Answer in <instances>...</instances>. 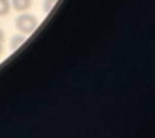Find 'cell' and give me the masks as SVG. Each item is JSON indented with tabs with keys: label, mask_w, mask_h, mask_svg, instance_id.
<instances>
[{
	"label": "cell",
	"mask_w": 155,
	"mask_h": 138,
	"mask_svg": "<svg viewBox=\"0 0 155 138\" xmlns=\"http://www.w3.org/2000/svg\"><path fill=\"white\" fill-rule=\"evenodd\" d=\"M25 40H26V36L25 35H15V36H13L11 38V40H10V48H11V50L14 51V50L18 49L19 46L24 43Z\"/></svg>",
	"instance_id": "2"
},
{
	"label": "cell",
	"mask_w": 155,
	"mask_h": 138,
	"mask_svg": "<svg viewBox=\"0 0 155 138\" xmlns=\"http://www.w3.org/2000/svg\"><path fill=\"white\" fill-rule=\"evenodd\" d=\"M3 43H5V34L2 32V30L0 29V55L3 52Z\"/></svg>",
	"instance_id": "6"
},
{
	"label": "cell",
	"mask_w": 155,
	"mask_h": 138,
	"mask_svg": "<svg viewBox=\"0 0 155 138\" xmlns=\"http://www.w3.org/2000/svg\"><path fill=\"white\" fill-rule=\"evenodd\" d=\"M58 0H43V2H42V9L45 13L51 12L52 9L55 7L56 2H57Z\"/></svg>",
	"instance_id": "4"
},
{
	"label": "cell",
	"mask_w": 155,
	"mask_h": 138,
	"mask_svg": "<svg viewBox=\"0 0 155 138\" xmlns=\"http://www.w3.org/2000/svg\"><path fill=\"white\" fill-rule=\"evenodd\" d=\"M10 11L9 0H0V16H3Z\"/></svg>",
	"instance_id": "5"
},
{
	"label": "cell",
	"mask_w": 155,
	"mask_h": 138,
	"mask_svg": "<svg viewBox=\"0 0 155 138\" xmlns=\"http://www.w3.org/2000/svg\"><path fill=\"white\" fill-rule=\"evenodd\" d=\"M12 5L15 10L22 12L26 11L31 5V0H12Z\"/></svg>",
	"instance_id": "3"
},
{
	"label": "cell",
	"mask_w": 155,
	"mask_h": 138,
	"mask_svg": "<svg viewBox=\"0 0 155 138\" xmlns=\"http://www.w3.org/2000/svg\"><path fill=\"white\" fill-rule=\"evenodd\" d=\"M15 26L24 35L34 32L38 27V19L35 15L29 13H23L15 19Z\"/></svg>",
	"instance_id": "1"
}]
</instances>
